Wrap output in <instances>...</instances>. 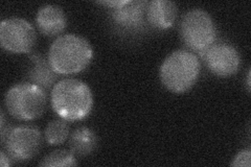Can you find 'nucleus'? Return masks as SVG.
<instances>
[{"instance_id":"10","label":"nucleus","mask_w":251,"mask_h":167,"mask_svg":"<svg viewBox=\"0 0 251 167\" xmlns=\"http://www.w3.org/2000/svg\"><path fill=\"white\" fill-rule=\"evenodd\" d=\"M25 82L40 87L44 91H49L57 79V73L50 66L49 59L43 55L34 53L29 57V65L25 72Z\"/></svg>"},{"instance_id":"15","label":"nucleus","mask_w":251,"mask_h":167,"mask_svg":"<svg viewBox=\"0 0 251 167\" xmlns=\"http://www.w3.org/2000/svg\"><path fill=\"white\" fill-rule=\"evenodd\" d=\"M39 165L42 167H66L77 165V161L72 152L65 149H56L47 154Z\"/></svg>"},{"instance_id":"3","label":"nucleus","mask_w":251,"mask_h":167,"mask_svg":"<svg viewBox=\"0 0 251 167\" xmlns=\"http://www.w3.org/2000/svg\"><path fill=\"white\" fill-rule=\"evenodd\" d=\"M200 61L196 53L184 49L172 52L160 68L161 83L173 93H184L197 82Z\"/></svg>"},{"instance_id":"8","label":"nucleus","mask_w":251,"mask_h":167,"mask_svg":"<svg viewBox=\"0 0 251 167\" xmlns=\"http://www.w3.org/2000/svg\"><path fill=\"white\" fill-rule=\"evenodd\" d=\"M201 57L210 72L219 77H229L237 73L240 67L238 50L226 43H214Z\"/></svg>"},{"instance_id":"1","label":"nucleus","mask_w":251,"mask_h":167,"mask_svg":"<svg viewBox=\"0 0 251 167\" xmlns=\"http://www.w3.org/2000/svg\"><path fill=\"white\" fill-rule=\"evenodd\" d=\"M50 101L59 117L66 121H78L91 112L93 96L87 84L76 78H66L54 84Z\"/></svg>"},{"instance_id":"4","label":"nucleus","mask_w":251,"mask_h":167,"mask_svg":"<svg viewBox=\"0 0 251 167\" xmlns=\"http://www.w3.org/2000/svg\"><path fill=\"white\" fill-rule=\"evenodd\" d=\"M5 107L18 120L30 121L40 117L47 106L46 91L27 82L13 86L5 94Z\"/></svg>"},{"instance_id":"6","label":"nucleus","mask_w":251,"mask_h":167,"mask_svg":"<svg viewBox=\"0 0 251 167\" xmlns=\"http://www.w3.org/2000/svg\"><path fill=\"white\" fill-rule=\"evenodd\" d=\"M7 155L13 161L25 163L40 152L43 137L35 126L22 125L7 130L1 137Z\"/></svg>"},{"instance_id":"14","label":"nucleus","mask_w":251,"mask_h":167,"mask_svg":"<svg viewBox=\"0 0 251 167\" xmlns=\"http://www.w3.org/2000/svg\"><path fill=\"white\" fill-rule=\"evenodd\" d=\"M44 134L46 142L49 144L60 145L68 138L69 126L64 119H54L47 124Z\"/></svg>"},{"instance_id":"7","label":"nucleus","mask_w":251,"mask_h":167,"mask_svg":"<svg viewBox=\"0 0 251 167\" xmlns=\"http://www.w3.org/2000/svg\"><path fill=\"white\" fill-rule=\"evenodd\" d=\"M37 34L28 21L18 17L7 18L0 24V43L12 53H28L36 45Z\"/></svg>"},{"instance_id":"5","label":"nucleus","mask_w":251,"mask_h":167,"mask_svg":"<svg viewBox=\"0 0 251 167\" xmlns=\"http://www.w3.org/2000/svg\"><path fill=\"white\" fill-rule=\"evenodd\" d=\"M179 33L184 45L195 52L202 54L215 43L216 26L211 16L203 10H192L183 15L180 21Z\"/></svg>"},{"instance_id":"13","label":"nucleus","mask_w":251,"mask_h":167,"mask_svg":"<svg viewBox=\"0 0 251 167\" xmlns=\"http://www.w3.org/2000/svg\"><path fill=\"white\" fill-rule=\"evenodd\" d=\"M98 144V138L94 132L88 128L75 130L69 139V148L75 156L85 157L92 154Z\"/></svg>"},{"instance_id":"16","label":"nucleus","mask_w":251,"mask_h":167,"mask_svg":"<svg viewBox=\"0 0 251 167\" xmlns=\"http://www.w3.org/2000/svg\"><path fill=\"white\" fill-rule=\"evenodd\" d=\"M250 159H251V152L249 148L241 150V152L237 154V156L232 159L230 165L235 167H249Z\"/></svg>"},{"instance_id":"19","label":"nucleus","mask_w":251,"mask_h":167,"mask_svg":"<svg viewBox=\"0 0 251 167\" xmlns=\"http://www.w3.org/2000/svg\"><path fill=\"white\" fill-rule=\"evenodd\" d=\"M247 89L248 91H250V71H248L247 74Z\"/></svg>"},{"instance_id":"2","label":"nucleus","mask_w":251,"mask_h":167,"mask_svg":"<svg viewBox=\"0 0 251 167\" xmlns=\"http://www.w3.org/2000/svg\"><path fill=\"white\" fill-rule=\"evenodd\" d=\"M93 58L88 40L67 34L54 40L50 47L49 62L57 74H75L87 67Z\"/></svg>"},{"instance_id":"11","label":"nucleus","mask_w":251,"mask_h":167,"mask_svg":"<svg viewBox=\"0 0 251 167\" xmlns=\"http://www.w3.org/2000/svg\"><path fill=\"white\" fill-rule=\"evenodd\" d=\"M36 22L39 30L47 37L60 35L64 31L67 24L64 11L56 4L41 6L37 13Z\"/></svg>"},{"instance_id":"12","label":"nucleus","mask_w":251,"mask_h":167,"mask_svg":"<svg viewBox=\"0 0 251 167\" xmlns=\"http://www.w3.org/2000/svg\"><path fill=\"white\" fill-rule=\"evenodd\" d=\"M178 9L170 0H153L147 6V21L158 29H168L174 25Z\"/></svg>"},{"instance_id":"9","label":"nucleus","mask_w":251,"mask_h":167,"mask_svg":"<svg viewBox=\"0 0 251 167\" xmlns=\"http://www.w3.org/2000/svg\"><path fill=\"white\" fill-rule=\"evenodd\" d=\"M148 1L128 0V2L111 9L110 15L114 24L123 31L135 33L143 30L146 26Z\"/></svg>"},{"instance_id":"17","label":"nucleus","mask_w":251,"mask_h":167,"mask_svg":"<svg viewBox=\"0 0 251 167\" xmlns=\"http://www.w3.org/2000/svg\"><path fill=\"white\" fill-rule=\"evenodd\" d=\"M128 2V0H107V1H98L97 3L101 4V5H106L109 9H114V7H119Z\"/></svg>"},{"instance_id":"18","label":"nucleus","mask_w":251,"mask_h":167,"mask_svg":"<svg viewBox=\"0 0 251 167\" xmlns=\"http://www.w3.org/2000/svg\"><path fill=\"white\" fill-rule=\"evenodd\" d=\"M11 160L12 159L10 158V156L6 155L4 153V150H1V153H0V165H1V167L11 166L12 165Z\"/></svg>"}]
</instances>
